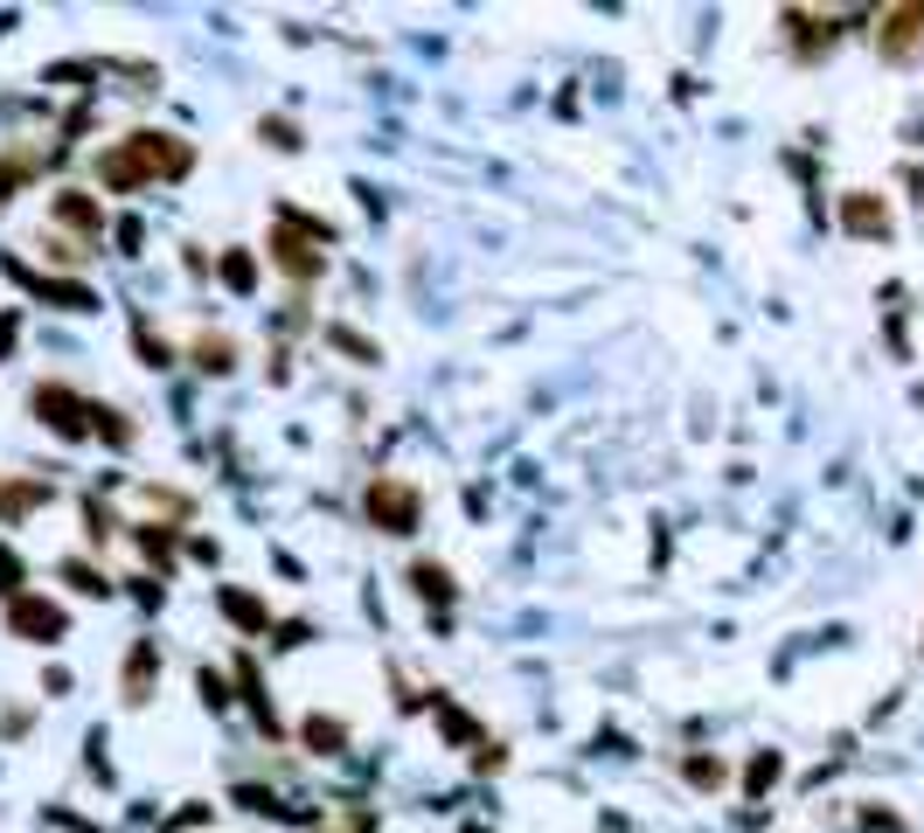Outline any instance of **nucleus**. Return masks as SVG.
Listing matches in <instances>:
<instances>
[{
  "label": "nucleus",
  "instance_id": "nucleus-1",
  "mask_svg": "<svg viewBox=\"0 0 924 833\" xmlns=\"http://www.w3.org/2000/svg\"><path fill=\"white\" fill-rule=\"evenodd\" d=\"M188 167H195V154H188L175 132H132L111 154H98V181L125 195V188H146V181H181Z\"/></svg>",
  "mask_w": 924,
  "mask_h": 833
},
{
  "label": "nucleus",
  "instance_id": "nucleus-2",
  "mask_svg": "<svg viewBox=\"0 0 924 833\" xmlns=\"http://www.w3.org/2000/svg\"><path fill=\"white\" fill-rule=\"evenodd\" d=\"M327 243H334V230L327 222H313V216H299V208H278V230H272V264L286 278H320L327 271Z\"/></svg>",
  "mask_w": 924,
  "mask_h": 833
},
{
  "label": "nucleus",
  "instance_id": "nucleus-3",
  "mask_svg": "<svg viewBox=\"0 0 924 833\" xmlns=\"http://www.w3.org/2000/svg\"><path fill=\"white\" fill-rule=\"evenodd\" d=\"M362 507H369V521L383 528V535H410V528L424 521V500H418V486H404V480H375Z\"/></svg>",
  "mask_w": 924,
  "mask_h": 833
},
{
  "label": "nucleus",
  "instance_id": "nucleus-4",
  "mask_svg": "<svg viewBox=\"0 0 924 833\" xmlns=\"http://www.w3.org/2000/svg\"><path fill=\"white\" fill-rule=\"evenodd\" d=\"M8 632L28 639V647H56V639L70 632V618H63V604H49V597H14L8 604Z\"/></svg>",
  "mask_w": 924,
  "mask_h": 833
},
{
  "label": "nucleus",
  "instance_id": "nucleus-5",
  "mask_svg": "<svg viewBox=\"0 0 924 833\" xmlns=\"http://www.w3.org/2000/svg\"><path fill=\"white\" fill-rule=\"evenodd\" d=\"M28 403H35V417H43L56 438H84V431H91V403L77 389H63V383H43Z\"/></svg>",
  "mask_w": 924,
  "mask_h": 833
},
{
  "label": "nucleus",
  "instance_id": "nucleus-6",
  "mask_svg": "<svg viewBox=\"0 0 924 833\" xmlns=\"http://www.w3.org/2000/svg\"><path fill=\"white\" fill-rule=\"evenodd\" d=\"M876 49L890 56V63H911V56L924 49V8H890L876 22Z\"/></svg>",
  "mask_w": 924,
  "mask_h": 833
},
{
  "label": "nucleus",
  "instance_id": "nucleus-7",
  "mask_svg": "<svg viewBox=\"0 0 924 833\" xmlns=\"http://www.w3.org/2000/svg\"><path fill=\"white\" fill-rule=\"evenodd\" d=\"M841 230L848 237H890V208H883V195H841Z\"/></svg>",
  "mask_w": 924,
  "mask_h": 833
},
{
  "label": "nucleus",
  "instance_id": "nucleus-8",
  "mask_svg": "<svg viewBox=\"0 0 924 833\" xmlns=\"http://www.w3.org/2000/svg\"><path fill=\"white\" fill-rule=\"evenodd\" d=\"M785 28H792V49L800 56H820V49H835V22H820V14H785Z\"/></svg>",
  "mask_w": 924,
  "mask_h": 833
},
{
  "label": "nucleus",
  "instance_id": "nucleus-9",
  "mask_svg": "<svg viewBox=\"0 0 924 833\" xmlns=\"http://www.w3.org/2000/svg\"><path fill=\"white\" fill-rule=\"evenodd\" d=\"M216 604H223V612H230V618L243 625V632H272V612H264V604H257L251 591H237V583H223V591H216Z\"/></svg>",
  "mask_w": 924,
  "mask_h": 833
},
{
  "label": "nucleus",
  "instance_id": "nucleus-10",
  "mask_svg": "<svg viewBox=\"0 0 924 833\" xmlns=\"http://www.w3.org/2000/svg\"><path fill=\"white\" fill-rule=\"evenodd\" d=\"M146 688H154V639H140L125 660V702H146Z\"/></svg>",
  "mask_w": 924,
  "mask_h": 833
},
{
  "label": "nucleus",
  "instance_id": "nucleus-11",
  "mask_svg": "<svg viewBox=\"0 0 924 833\" xmlns=\"http://www.w3.org/2000/svg\"><path fill=\"white\" fill-rule=\"evenodd\" d=\"M410 583H418V597L452 604V570H445V563H410Z\"/></svg>",
  "mask_w": 924,
  "mask_h": 833
},
{
  "label": "nucleus",
  "instance_id": "nucleus-12",
  "mask_svg": "<svg viewBox=\"0 0 924 833\" xmlns=\"http://www.w3.org/2000/svg\"><path fill=\"white\" fill-rule=\"evenodd\" d=\"M237 680H243V695H251V715H257V729H264V736H278V715H272V702H264V695H257V667H251V660H237Z\"/></svg>",
  "mask_w": 924,
  "mask_h": 833
},
{
  "label": "nucleus",
  "instance_id": "nucleus-13",
  "mask_svg": "<svg viewBox=\"0 0 924 833\" xmlns=\"http://www.w3.org/2000/svg\"><path fill=\"white\" fill-rule=\"evenodd\" d=\"M56 216H63L70 230H105V216H98L84 195H56Z\"/></svg>",
  "mask_w": 924,
  "mask_h": 833
},
{
  "label": "nucleus",
  "instance_id": "nucleus-14",
  "mask_svg": "<svg viewBox=\"0 0 924 833\" xmlns=\"http://www.w3.org/2000/svg\"><path fill=\"white\" fill-rule=\"evenodd\" d=\"M223 286H230V292H251V286H257L251 251H223Z\"/></svg>",
  "mask_w": 924,
  "mask_h": 833
},
{
  "label": "nucleus",
  "instance_id": "nucleus-15",
  "mask_svg": "<svg viewBox=\"0 0 924 833\" xmlns=\"http://www.w3.org/2000/svg\"><path fill=\"white\" fill-rule=\"evenodd\" d=\"M195 362L223 375V369H230V362H237V348H230V340H223V334H202V340H195Z\"/></svg>",
  "mask_w": 924,
  "mask_h": 833
},
{
  "label": "nucleus",
  "instance_id": "nucleus-16",
  "mask_svg": "<svg viewBox=\"0 0 924 833\" xmlns=\"http://www.w3.org/2000/svg\"><path fill=\"white\" fill-rule=\"evenodd\" d=\"M307 744H313L320 757H327V750H341V744H348V729H341V723H327V715H313V723H307Z\"/></svg>",
  "mask_w": 924,
  "mask_h": 833
},
{
  "label": "nucleus",
  "instance_id": "nucleus-17",
  "mask_svg": "<svg viewBox=\"0 0 924 833\" xmlns=\"http://www.w3.org/2000/svg\"><path fill=\"white\" fill-rule=\"evenodd\" d=\"M140 548L167 570V563H175V528H140Z\"/></svg>",
  "mask_w": 924,
  "mask_h": 833
},
{
  "label": "nucleus",
  "instance_id": "nucleus-18",
  "mask_svg": "<svg viewBox=\"0 0 924 833\" xmlns=\"http://www.w3.org/2000/svg\"><path fill=\"white\" fill-rule=\"evenodd\" d=\"M91 431H105L111 445H132V424H125L119 410H98V403H91Z\"/></svg>",
  "mask_w": 924,
  "mask_h": 833
},
{
  "label": "nucleus",
  "instance_id": "nucleus-19",
  "mask_svg": "<svg viewBox=\"0 0 924 833\" xmlns=\"http://www.w3.org/2000/svg\"><path fill=\"white\" fill-rule=\"evenodd\" d=\"M771 778H779V757L765 750V757H751V771H744V792H765Z\"/></svg>",
  "mask_w": 924,
  "mask_h": 833
},
{
  "label": "nucleus",
  "instance_id": "nucleus-20",
  "mask_svg": "<svg viewBox=\"0 0 924 833\" xmlns=\"http://www.w3.org/2000/svg\"><path fill=\"white\" fill-rule=\"evenodd\" d=\"M63 577H70V583H77V591H84V597H105V591H111V583H105L98 570H91V563H70V570H63Z\"/></svg>",
  "mask_w": 924,
  "mask_h": 833
},
{
  "label": "nucleus",
  "instance_id": "nucleus-21",
  "mask_svg": "<svg viewBox=\"0 0 924 833\" xmlns=\"http://www.w3.org/2000/svg\"><path fill=\"white\" fill-rule=\"evenodd\" d=\"M132 334H140V354H146V362H154V369H167V362H175V354H167V340H154V327H146V319H140V327H132Z\"/></svg>",
  "mask_w": 924,
  "mask_h": 833
},
{
  "label": "nucleus",
  "instance_id": "nucleus-22",
  "mask_svg": "<svg viewBox=\"0 0 924 833\" xmlns=\"http://www.w3.org/2000/svg\"><path fill=\"white\" fill-rule=\"evenodd\" d=\"M257 132H264V140H272V146H278V154H292V146H299V132H292V119H264Z\"/></svg>",
  "mask_w": 924,
  "mask_h": 833
},
{
  "label": "nucleus",
  "instance_id": "nucleus-23",
  "mask_svg": "<svg viewBox=\"0 0 924 833\" xmlns=\"http://www.w3.org/2000/svg\"><path fill=\"white\" fill-rule=\"evenodd\" d=\"M327 340H334V348H348V354H355V362H375V348H369V340H362V334H348V327H327Z\"/></svg>",
  "mask_w": 924,
  "mask_h": 833
},
{
  "label": "nucleus",
  "instance_id": "nucleus-24",
  "mask_svg": "<svg viewBox=\"0 0 924 833\" xmlns=\"http://www.w3.org/2000/svg\"><path fill=\"white\" fill-rule=\"evenodd\" d=\"M0 597H8V604H14V597H22V563H14V556H8V548H0Z\"/></svg>",
  "mask_w": 924,
  "mask_h": 833
},
{
  "label": "nucleus",
  "instance_id": "nucleus-25",
  "mask_svg": "<svg viewBox=\"0 0 924 833\" xmlns=\"http://www.w3.org/2000/svg\"><path fill=\"white\" fill-rule=\"evenodd\" d=\"M43 494H49V486H8V494H0V507H8V515H22V507H35Z\"/></svg>",
  "mask_w": 924,
  "mask_h": 833
},
{
  "label": "nucleus",
  "instance_id": "nucleus-26",
  "mask_svg": "<svg viewBox=\"0 0 924 833\" xmlns=\"http://www.w3.org/2000/svg\"><path fill=\"white\" fill-rule=\"evenodd\" d=\"M688 785H723V764L716 757H688Z\"/></svg>",
  "mask_w": 924,
  "mask_h": 833
},
{
  "label": "nucleus",
  "instance_id": "nucleus-27",
  "mask_svg": "<svg viewBox=\"0 0 924 833\" xmlns=\"http://www.w3.org/2000/svg\"><path fill=\"white\" fill-rule=\"evenodd\" d=\"M84 528H91V542H105V535H111V515H105L98 500H84Z\"/></svg>",
  "mask_w": 924,
  "mask_h": 833
},
{
  "label": "nucleus",
  "instance_id": "nucleus-28",
  "mask_svg": "<svg viewBox=\"0 0 924 833\" xmlns=\"http://www.w3.org/2000/svg\"><path fill=\"white\" fill-rule=\"evenodd\" d=\"M28 174V160H0V202H8V188Z\"/></svg>",
  "mask_w": 924,
  "mask_h": 833
},
{
  "label": "nucleus",
  "instance_id": "nucleus-29",
  "mask_svg": "<svg viewBox=\"0 0 924 833\" xmlns=\"http://www.w3.org/2000/svg\"><path fill=\"white\" fill-rule=\"evenodd\" d=\"M237 799H243V806H251V812H272V806H278V799H272V792H257V785H243V792H237Z\"/></svg>",
  "mask_w": 924,
  "mask_h": 833
},
{
  "label": "nucleus",
  "instance_id": "nucleus-30",
  "mask_svg": "<svg viewBox=\"0 0 924 833\" xmlns=\"http://www.w3.org/2000/svg\"><path fill=\"white\" fill-rule=\"evenodd\" d=\"M14 327H22V319H14V313H0V354L14 348Z\"/></svg>",
  "mask_w": 924,
  "mask_h": 833
}]
</instances>
